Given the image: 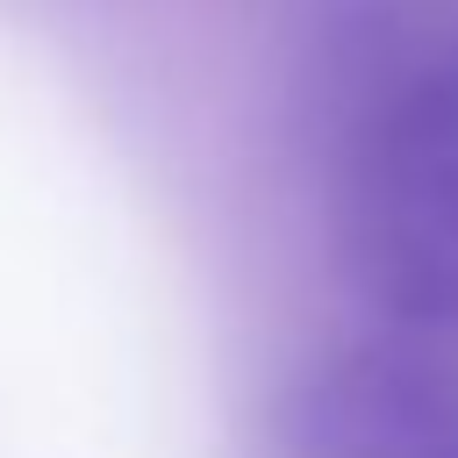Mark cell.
Listing matches in <instances>:
<instances>
[{"mask_svg":"<svg viewBox=\"0 0 458 458\" xmlns=\"http://www.w3.org/2000/svg\"><path fill=\"white\" fill-rule=\"evenodd\" d=\"M329 250L379 329L458 344V143L322 157Z\"/></svg>","mask_w":458,"mask_h":458,"instance_id":"obj_1","label":"cell"},{"mask_svg":"<svg viewBox=\"0 0 458 458\" xmlns=\"http://www.w3.org/2000/svg\"><path fill=\"white\" fill-rule=\"evenodd\" d=\"M286 458H458V351L386 329L286 386Z\"/></svg>","mask_w":458,"mask_h":458,"instance_id":"obj_3","label":"cell"},{"mask_svg":"<svg viewBox=\"0 0 458 458\" xmlns=\"http://www.w3.org/2000/svg\"><path fill=\"white\" fill-rule=\"evenodd\" d=\"M315 150L458 143V0H344L308 79Z\"/></svg>","mask_w":458,"mask_h":458,"instance_id":"obj_2","label":"cell"}]
</instances>
